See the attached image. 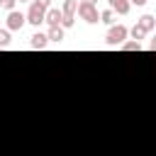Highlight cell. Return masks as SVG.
I'll return each instance as SVG.
<instances>
[{
  "mask_svg": "<svg viewBox=\"0 0 156 156\" xmlns=\"http://www.w3.org/2000/svg\"><path fill=\"white\" fill-rule=\"evenodd\" d=\"M76 12H78V17H80L83 22H88V24H98V22H100V10H98L95 5H88V2H78Z\"/></svg>",
  "mask_w": 156,
  "mask_h": 156,
  "instance_id": "cell-1",
  "label": "cell"
},
{
  "mask_svg": "<svg viewBox=\"0 0 156 156\" xmlns=\"http://www.w3.org/2000/svg\"><path fill=\"white\" fill-rule=\"evenodd\" d=\"M105 41H107V46H119L122 41H127V27L124 24H112Z\"/></svg>",
  "mask_w": 156,
  "mask_h": 156,
  "instance_id": "cell-2",
  "label": "cell"
},
{
  "mask_svg": "<svg viewBox=\"0 0 156 156\" xmlns=\"http://www.w3.org/2000/svg\"><path fill=\"white\" fill-rule=\"evenodd\" d=\"M44 15H46V10H44L41 5H37V2H32V5H29V10H27V15H24V20H27L29 24L39 27V24L44 22Z\"/></svg>",
  "mask_w": 156,
  "mask_h": 156,
  "instance_id": "cell-3",
  "label": "cell"
},
{
  "mask_svg": "<svg viewBox=\"0 0 156 156\" xmlns=\"http://www.w3.org/2000/svg\"><path fill=\"white\" fill-rule=\"evenodd\" d=\"M24 24H27V20H24L22 12H17V10H10V12H7V32H17V29H22Z\"/></svg>",
  "mask_w": 156,
  "mask_h": 156,
  "instance_id": "cell-4",
  "label": "cell"
},
{
  "mask_svg": "<svg viewBox=\"0 0 156 156\" xmlns=\"http://www.w3.org/2000/svg\"><path fill=\"white\" fill-rule=\"evenodd\" d=\"M61 20H63V15H61L58 7H49L46 15H44V22H46L49 27H61Z\"/></svg>",
  "mask_w": 156,
  "mask_h": 156,
  "instance_id": "cell-5",
  "label": "cell"
},
{
  "mask_svg": "<svg viewBox=\"0 0 156 156\" xmlns=\"http://www.w3.org/2000/svg\"><path fill=\"white\" fill-rule=\"evenodd\" d=\"M46 39L58 44V41H63V39H66V29H63V27H49V32H46Z\"/></svg>",
  "mask_w": 156,
  "mask_h": 156,
  "instance_id": "cell-6",
  "label": "cell"
},
{
  "mask_svg": "<svg viewBox=\"0 0 156 156\" xmlns=\"http://www.w3.org/2000/svg\"><path fill=\"white\" fill-rule=\"evenodd\" d=\"M136 24H139V27H141L146 34H151V32H154V27H156V20H154V15H144V17H141Z\"/></svg>",
  "mask_w": 156,
  "mask_h": 156,
  "instance_id": "cell-7",
  "label": "cell"
},
{
  "mask_svg": "<svg viewBox=\"0 0 156 156\" xmlns=\"http://www.w3.org/2000/svg\"><path fill=\"white\" fill-rule=\"evenodd\" d=\"M46 44H49V39H46L44 32H34L32 34V49H44Z\"/></svg>",
  "mask_w": 156,
  "mask_h": 156,
  "instance_id": "cell-8",
  "label": "cell"
},
{
  "mask_svg": "<svg viewBox=\"0 0 156 156\" xmlns=\"http://www.w3.org/2000/svg\"><path fill=\"white\" fill-rule=\"evenodd\" d=\"M110 10H112V12H117V15H127V12L132 10V5H129V0H119V2H112V5H110Z\"/></svg>",
  "mask_w": 156,
  "mask_h": 156,
  "instance_id": "cell-9",
  "label": "cell"
},
{
  "mask_svg": "<svg viewBox=\"0 0 156 156\" xmlns=\"http://www.w3.org/2000/svg\"><path fill=\"white\" fill-rule=\"evenodd\" d=\"M127 37H132V41H139V44H141V39H146V32H144L139 24H134L132 29H127Z\"/></svg>",
  "mask_w": 156,
  "mask_h": 156,
  "instance_id": "cell-10",
  "label": "cell"
},
{
  "mask_svg": "<svg viewBox=\"0 0 156 156\" xmlns=\"http://www.w3.org/2000/svg\"><path fill=\"white\" fill-rule=\"evenodd\" d=\"M100 22L107 24V27H112V24H115V12H112V10H102V12H100Z\"/></svg>",
  "mask_w": 156,
  "mask_h": 156,
  "instance_id": "cell-11",
  "label": "cell"
},
{
  "mask_svg": "<svg viewBox=\"0 0 156 156\" xmlns=\"http://www.w3.org/2000/svg\"><path fill=\"white\" fill-rule=\"evenodd\" d=\"M119 49H122V51H141V44H139V41H122Z\"/></svg>",
  "mask_w": 156,
  "mask_h": 156,
  "instance_id": "cell-12",
  "label": "cell"
},
{
  "mask_svg": "<svg viewBox=\"0 0 156 156\" xmlns=\"http://www.w3.org/2000/svg\"><path fill=\"white\" fill-rule=\"evenodd\" d=\"M10 39H12V37H10V32H7V29H0V46H7V44H10Z\"/></svg>",
  "mask_w": 156,
  "mask_h": 156,
  "instance_id": "cell-13",
  "label": "cell"
},
{
  "mask_svg": "<svg viewBox=\"0 0 156 156\" xmlns=\"http://www.w3.org/2000/svg\"><path fill=\"white\" fill-rule=\"evenodd\" d=\"M15 5H17V0H0V7H2V10H7V12H10V10H15Z\"/></svg>",
  "mask_w": 156,
  "mask_h": 156,
  "instance_id": "cell-14",
  "label": "cell"
},
{
  "mask_svg": "<svg viewBox=\"0 0 156 156\" xmlns=\"http://www.w3.org/2000/svg\"><path fill=\"white\" fill-rule=\"evenodd\" d=\"M32 2H37V5H41L44 10H49V7H51V0H32Z\"/></svg>",
  "mask_w": 156,
  "mask_h": 156,
  "instance_id": "cell-15",
  "label": "cell"
},
{
  "mask_svg": "<svg viewBox=\"0 0 156 156\" xmlns=\"http://www.w3.org/2000/svg\"><path fill=\"white\" fill-rule=\"evenodd\" d=\"M149 0H129V5H136V7H141V5H146Z\"/></svg>",
  "mask_w": 156,
  "mask_h": 156,
  "instance_id": "cell-16",
  "label": "cell"
},
{
  "mask_svg": "<svg viewBox=\"0 0 156 156\" xmlns=\"http://www.w3.org/2000/svg\"><path fill=\"white\" fill-rule=\"evenodd\" d=\"M80 2H88V5H95V0H80Z\"/></svg>",
  "mask_w": 156,
  "mask_h": 156,
  "instance_id": "cell-17",
  "label": "cell"
},
{
  "mask_svg": "<svg viewBox=\"0 0 156 156\" xmlns=\"http://www.w3.org/2000/svg\"><path fill=\"white\" fill-rule=\"evenodd\" d=\"M107 2H110V5H112V2H119V0H107Z\"/></svg>",
  "mask_w": 156,
  "mask_h": 156,
  "instance_id": "cell-18",
  "label": "cell"
},
{
  "mask_svg": "<svg viewBox=\"0 0 156 156\" xmlns=\"http://www.w3.org/2000/svg\"><path fill=\"white\" fill-rule=\"evenodd\" d=\"M17 2H29V0H17Z\"/></svg>",
  "mask_w": 156,
  "mask_h": 156,
  "instance_id": "cell-19",
  "label": "cell"
}]
</instances>
